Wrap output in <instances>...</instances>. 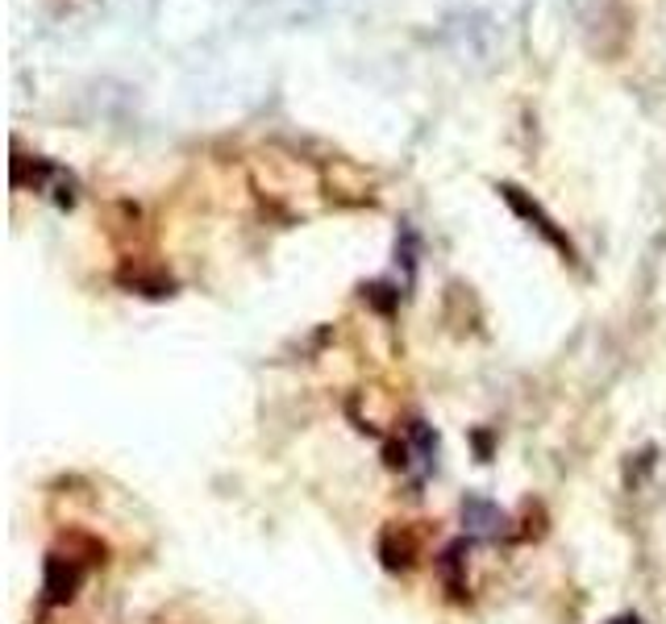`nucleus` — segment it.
Segmentation results:
<instances>
[{
	"instance_id": "nucleus-1",
	"label": "nucleus",
	"mask_w": 666,
	"mask_h": 624,
	"mask_svg": "<svg viewBox=\"0 0 666 624\" xmlns=\"http://www.w3.org/2000/svg\"><path fill=\"white\" fill-rule=\"evenodd\" d=\"M496 192H500V196H505V201H508V208H512V213H517V217H525V221H529V225H533V230H538V234L546 237V242H550V246H555V250H562V254H567V259H575L571 237L562 234V230H558L555 221L546 217V208H541L538 201H529V196H525V192H521V187H517V184H500V187H496Z\"/></svg>"
},
{
	"instance_id": "nucleus-2",
	"label": "nucleus",
	"mask_w": 666,
	"mask_h": 624,
	"mask_svg": "<svg viewBox=\"0 0 666 624\" xmlns=\"http://www.w3.org/2000/svg\"><path fill=\"white\" fill-rule=\"evenodd\" d=\"M30 184H33V192L50 196L59 208H71V204H76V175L63 172V167H55V163H47V158H33Z\"/></svg>"
},
{
	"instance_id": "nucleus-3",
	"label": "nucleus",
	"mask_w": 666,
	"mask_h": 624,
	"mask_svg": "<svg viewBox=\"0 0 666 624\" xmlns=\"http://www.w3.org/2000/svg\"><path fill=\"white\" fill-rule=\"evenodd\" d=\"M462 525H467V533H476V537H500L505 533V513L496 508V504H488L483 496H467L462 499Z\"/></svg>"
},
{
	"instance_id": "nucleus-4",
	"label": "nucleus",
	"mask_w": 666,
	"mask_h": 624,
	"mask_svg": "<svg viewBox=\"0 0 666 624\" xmlns=\"http://www.w3.org/2000/svg\"><path fill=\"white\" fill-rule=\"evenodd\" d=\"M404 454H409L404 467H413L417 475H429V470L438 467V433L425 421H413L409 425V450Z\"/></svg>"
},
{
	"instance_id": "nucleus-5",
	"label": "nucleus",
	"mask_w": 666,
	"mask_h": 624,
	"mask_svg": "<svg viewBox=\"0 0 666 624\" xmlns=\"http://www.w3.org/2000/svg\"><path fill=\"white\" fill-rule=\"evenodd\" d=\"M76 587H80V566H76V562H67V558H50L47 562V599L50 604L71 599Z\"/></svg>"
},
{
	"instance_id": "nucleus-6",
	"label": "nucleus",
	"mask_w": 666,
	"mask_h": 624,
	"mask_svg": "<svg viewBox=\"0 0 666 624\" xmlns=\"http://www.w3.org/2000/svg\"><path fill=\"white\" fill-rule=\"evenodd\" d=\"M613 624H641V621H637V616H617Z\"/></svg>"
}]
</instances>
